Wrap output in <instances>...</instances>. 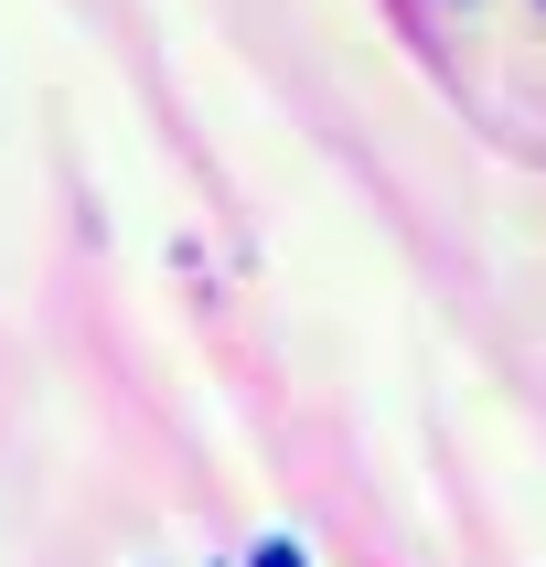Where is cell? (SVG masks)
I'll list each match as a JSON object with an SVG mask.
<instances>
[{
  "label": "cell",
  "mask_w": 546,
  "mask_h": 567,
  "mask_svg": "<svg viewBox=\"0 0 546 567\" xmlns=\"http://www.w3.org/2000/svg\"><path fill=\"white\" fill-rule=\"evenodd\" d=\"M247 567H311V557H300V546H289V536H268V546H257Z\"/></svg>",
  "instance_id": "1"
}]
</instances>
